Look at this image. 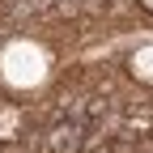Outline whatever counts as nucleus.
Returning <instances> with one entry per match:
<instances>
[{
  "label": "nucleus",
  "mask_w": 153,
  "mask_h": 153,
  "mask_svg": "<svg viewBox=\"0 0 153 153\" xmlns=\"http://www.w3.org/2000/svg\"><path fill=\"white\" fill-rule=\"evenodd\" d=\"M132 72H136L140 81H153V47H140L132 55Z\"/></svg>",
  "instance_id": "nucleus-2"
},
{
  "label": "nucleus",
  "mask_w": 153,
  "mask_h": 153,
  "mask_svg": "<svg viewBox=\"0 0 153 153\" xmlns=\"http://www.w3.org/2000/svg\"><path fill=\"white\" fill-rule=\"evenodd\" d=\"M0 76H4L9 85L17 89H30L47 76V51L34 47L30 38H17V43L4 47V55H0Z\"/></svg>",
  "instance_id": "nucleus-1"
},
{
  "label": "nucleus",
  "mask_w": 153,
  "mask_h": 153,
  "mask_svg": "<svg viewBox=\"0 0 153 153\" xmlns=\"http://www.w3.org/2000/svg\"><path fill=\"white\" fill-rule=\"evenodd\" d=\"M145 4H149V9H153V0H145Z\"/></svg>",
  "instance_id": "nucleus-3"
}]
</instances>
